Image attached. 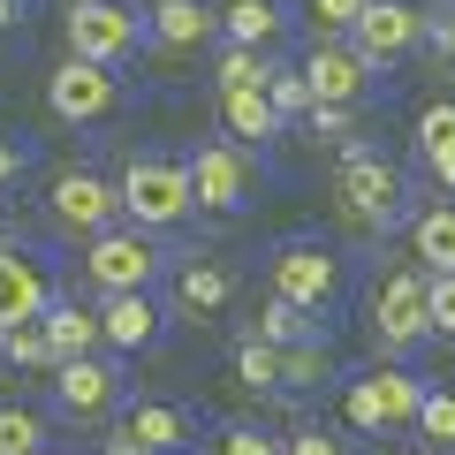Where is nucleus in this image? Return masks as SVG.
<instances>
[{"label": "nucleus", "instance_id": "f257e3e1", "mask_svg": "<svg viewBox=\"0 0 455 455\" xmlns=\"http://www.w3.org/2000/svg\"><path fill=\"white\" fill-rule=\"evenodd\" d=\"M403 167L387 160V152L372 145H341V167H334V212L357 235H387L395 220H403Z\"/></svg>", "mask_w": 455, "mask_h": 455}, {"label": "nucleus", "instance_id": "f03ea898", "mask_svg": "<svg viewBox=\"0 0 455 455\" xmlns=\"http://www.w3.org/2000/svg\"><path fill=\"white\" fill-rule=\"evenodd\" d=\"M433 274H425L418 259L387 266V274L372 281V341L387 349V357H410V349H425L433 341Z\"/></svg>", "mask_w": 455, "mask_h": 455}, {"label": "nucleus", "instance_id": "7ed1b4c3", "mask_svg": "<svg viewBox=\"0 0 455 455\" xmlns=\"http://www.w3.org/2000/svg\"><path fill=\"white\" fill-rule=\"evenodd\" d=\"M122 212L152 235H175L182 220L197 212V190H190V160H160V152H137L122 167Z\"/></svg>", "mask_w": 455, "mask_h": 455}, {"label": "nucleus", "instance_id": "20e7f679", "mask_svg": "<svg viewBox=\"0 0 455 455\" xmlns=\"http://www.w3.org/2000/svg\"><path fill=\"white\" fill-rule=\"evenodd\" d=\"M160 266L167 259H160V243H152V228L122 220V228H107V235L84 243L76 274H84V289H92V296H122V289H152Z\"/></svg>", "mask_w": 455, "mask_h": 455}, {"label": "nucleus", "instance_id": "39448f33", "mask_svg": "<svg viewBox=\"0 0 455 455\" xmlns=\"http://www.w3.org/2000/svg\"><path fill=\"white\" fill-rule=\"evenodd\" d=\"M46 220L61 228L68 243H92V235H107V228L130 220V212H122V182L92 175V167H68V175H53V190H46Z\"/></svg>", "mask_w": 455, "mask_h": 455}, {"label": "nucleus", "instance_id": "423d86ee", "mask_svg": "<svg viewBox=\"0 0 455 455\" xmlns=\"http://www.w3.org/2000/svg\"><path fill=\"white\" fill-rule=\"evenodd\" d=\"M145 38H152V16H137L130 0H68V53H84V61L122 68Z\"/></svg>", "mask_w": 455, "mask_h": 455}, {"label": "nucleus", "instance_id": "0eeeda50", "mask_svg": "<svg viewBox=\"0 0 455 455\" xmlns=\"http://www.w3.org/2000/svg\"><path fill=\"white\" fill-rule=\"evenodd\" d=\"M418 403H425V379L403 364H379V372L349 379V395H341L357 433H403V425H418Z\"/></svg>", "mask_w": 455, "mask_h": 455}, {"label": "nucleus", "instance_id": "6e6552de", "mask_svg": "<svg viewBox=\"0 0 455 455\" xmlns=\"http://www.w3.org/2000/svg\"><path fill=\"white\" fill-rule=\"evenodd\" d=\"M266 281H274V296L319 311V319L341 304V259L326 243H281L274 259H266Z\"/></svg>", "mask_w": 455, "mask_h": 455}, {"label": "nucleus", "instance_id": "1a4fd4ad", "mask_svg": "<svg viewBox=\"0 0 455 455\" xmlns=\"http://www.w3.org/2000/svg\"><path fill=\"white\" fill-rule=\"evenodd\" d=\"M46 107H53V122H107L114 107H122V76H114L107 61H84V53H68L61 68L46 76Z\"/></svg>", "mask_w": 455, "mask_h": 455}, {"label": "nucleus", "instance_id": "9d476101", "mask_svg": "<svg viewBox=\"0 0 455 455\" xmlns=\"http://www.w3.org/2000/svg\"><path fill=\"white\" fill-rule=\"evenodd\" d=\"M304 84H311V107H364V92L379 84V68L364 61L349 38H311Z\"/></svg>", "mask_w": 455, "mask_h": 455}, {"label": "nucleus", "instance_id": "9b49d317", "mask_svg": "<svg viewBox=\"0 0 455 455\" xmlns=\"http://www.w3.org/2000/svg\"><path fill=\"white\" fill-rule=\"evenodd\" d=\"M349 46H357L372 68H395L403 53L425 46V8H418V0H364V16H357V31H349Z\"/></svg>", "mask_w": 455, "mask_h": 455}, {"label": "nucleus", "instance_id": "f8f14e48", "mask_svg": "<svg viewBox=\"0 0 455 455\" xmlns=\"http://www.w3.org/2000/svg\"><path fill=\"white\" fill-rule=\"evenodd\" d=\"M190 190H197V212H243L251 205V145H235V137L197 145L190 152Z\"/></svg>", "mask_w": 455, "mask_h": 455}, {"label": "nucleus", "instance_id": "ddd939ff", "mask_svg": "<svg viewBox=\"0 0 455 455\" xmlns=\"http://www.w3.org/2000/svg\"><path fill=\"white\" fill-rule=\"evenodd\" d=\"M53 403H61L68 425H99L122 410V372L107 357H61L53 364Z\"/></svg>", "mask_w": 455, "mask_h": 455}, {"label": "nucleus", "instance_id": "4468645a", "mask_svg": "<svg viewBox=\"0 0 455 455\" xmlns=\"http://www.w3.org/2000/svg\"><path fill=\"white\" fill-rule=\"evenodd\" d=\"M99 326H107V349H114V357H137V349L160 341L167 311L152 304V289H122V296H99Z\"/></svg>", "mask_w": 455, "mask_h": 455}, {"label": "nucleus", "instance_id": "2eb2a0df", "mask_svg": "<svg viewBox=\"0 0 455 455\" xmlns=\"http://www.w3.org/2000/svg\"><path fill=\"white\" fill-rule=\"evenodd\" d=\"M145 16H152L145 46H160V53H197L205 38H220V8L212 0H152Z\"/></svg>", "mask_w": 455, "mask_h": 455}, {"label": "nucleus", "instance_id": "dca6fc26", "mask_svg": "<svg viewBox=\"0 0 455 455\" xmlns=\"http://www.w3.org/2000/svg\"><path fill=\"white\" fill-rule=\"evenodd\" d=\"M53 304V274L31 259V251H0V326H16V319H38V311Z\"/></svg>", "mask_w": 455, "mask_h": 455}, {"label": "nucleus", "instance_id": "f3484780", "mask_svg": "<svg viewBox=\"0 0 455 455\" xmlns=\"http://www.w3.org/2000/svg\"><path fill=\"white\" fill-rule=\"evenodd\" d=\"M220 122H228V137H235V145H266V137H281V130H289L266 84H243V92H220Z\"/></svg>", "mask_w": 455, "mask_h": 455}, {"label": "nucleus", "instance_id": "a211bd4d", "mask_svg": "<svg viewBox=\"0 0 455 455\" xmlns=\"http://www.w3.org/2000/svg\"><path fill=\"white\" fill-rule=\"evenodd\" d=\"M122 433H130V440H145L152 455H182V448L197 440V418H190L182 403H137L130 418H122Z\"/></svg>", "mask_w": 455, "mask_h": 455}, {"label": "nucleus", "instance_id": "6ab92c4d", "mask_svg": "<svg viewBox=\"0 0 455 455\" xmlns=\"http://www.w3.org/2000/svg\"><path fill=\"white\" fill-rule=\"evenodd\" d=\"M175 304L190 311V319H220V311L235 304V274H228L220 259H190L175 274Z\"/></svg>", "mask_w": 455, "mask_h": 455}, {"label": "nucleus", "instance_id": "aec40b11", "mask_svg": "<svg viewBox=\"0 0 455 455\" xmlns=\"http://www.w3.org/2000/svg\"><path fill=\"white\" fill-rule=\"evenodd\" d=\"M46 334H53V357H99V349H107L99 311L76 304V296H53V304H46Z\"/></svg>", "mask_w": 455, "mask_h": 455}, {"label": "nucleus", "instance_id": "412c9836", "mask_svg": "<svg viewBox=\"0 0 455 455\" xmlns=\"http://www.w3.org/2000/svg\"><path fill=\"white\" fill-rule=\"evenodd\" d=\"M418 160H425V175L455 197V99H433V107L418 114Z\"/></svg>", "mask_w": 455, "mask_h": 455}, {"label": "nucleus", "instance_id": "4be33fe9", "mask_svg": "<svg viewBox=\"0 0 455 455\" xmlns=\"http://www.w3.org/2000/svg\"><path fill=\"white\" fill-rule=\"evenodd\" d=\"M410 259L425 274H455V197H440V205H425L410 220Z\"/></svg>", "mask_w": 455, "mask_h": 455}, {"label": "nucleus", "instance_id": "5701e85b", "mask_svg": "<svg viewBox=\"0 0 455 455\" xmlns=\"http://www.w3.org/2000/svg\"><path fill=\"white\" fill-rule=\"evenodd\" d=\"M281 31H289L281 0H228L220 8V38H235V46H274Z\"/></svg>", "mask_w": 455, "mask_h": 455}, {"label": "nucleus", "instance_id": "b1692460", "mask_svg": "<svg viewBox=\"0 0 455 455\" xmlns=\"http://www.w3.org/2000/svg\"><path fill=\"white\" fill-rule=\"evenodd\" d=\"M326 379H334V349H326L319 334H304V341H289V349H281V387L311 395V387H326Z\"/></svg>", "mask_w": 455, "mask_h": 455}, {"label": "nucleus", "instance_id": "393cba45", "mask_svg": "<svg viewBox=\"0 0 455 455\" xmlns=\"http://www.w3.org/2000/svg\"><path fill=\"white\" fill-rule=\"evenodd\" d=\"M0 364H23V372H38V364H61V357H53V334H46V311H38V319L0 326Z\"/></svg>", "mask_w": 455, "mask_h": 455}, {"label": "nucleus", "instance_id": "a878e982", "mask_svg": "<svg viewBox=\"0 0 455 455\" xmlns=\"http://www.w3.org/2000/svg\"><path fill=\"white\" fill-rule=\"evenodd\" d=\"M304 334H319V311L289 304V296H266V304H259V341L289 349V341H304Z\"/></svg>", "mask_w": 455, "mask_h": 455}, {"label": "nucleus", "instance_id": "bb28decb", "mask_svg": "<svg viewBox=\"0 0 455 455\" xmlns=\"http://www.w3.org/2000/svg\"><path fill=\"white\" fill-rule=\"evenodd\" d=\"M266 76H274V53L266 46H235V38H228L220 61H212V84H220V92H243V84H266Z\"/></svg>", "mask_w": 455, "mask_h": 455}, {"label": "nucleus", "instance_id": "cd10ccee", "mask_svg": "<svg viewBox=\"0 0 455 455\" xmlns=\"http://www.w3.org/2000/svg\"><path fill=\"white\" fill-rule=\"evenodd\" d=\"M46 448V418L23 403H0V455H38Z\"/></svg>", "mask_w": 455, "mask_h": 455}, {"label": "nucleus", "instance_id": "c85d7f7f", "mask_svg": "<svg viewBox=\"0 0 455 455\" xmlns=\"http://www.w3.org/2000/svg\"><path fill=\"white\" fill-rule=\"evenodd\" d=\"M235 379H243L251 395H266V387H281V349H274V341H259V334H251L243 349H235Z\"/></svg>", "mask_w": 455, "mask_h": 455}, {"label": "nucleus", "instance_id": "c756f323", "mask_svg": "<svg viewBox=\"0 0 455 455\" xmlns=\"http://www.w3.org/2000/svg\"><path fill=\"white\" fill-rule=\"evenodd\" d=\"M304 16H311V38H349L364 0H304Z\"/></svg>", "mask_w": 455, "mask_h": 455}, {"label": "nucleus", "instance_id": "7c9ffc66", "mask_svg": "<svg viewBox=\"0 0 455 455\" xmlns=\"http://www.w3.org/2000/svg\"><path fill=\"white\" fill-rule=\"evenodd\" d=\"M418 433L433 440V448H455V395H448V387H425V403H418Z\"/></svg>", "mask_w": 455, "mask_h": 455}, {"label": "nucleus", "instance_id": "2f4dec72", "mask_svg": "<svg viewBox=\"0 0 455 455\" xmlns=\"http://www.w3.org/2000/svg\"><path fill=\"white\" fill-rule=\"evenodd\" d=\"M212 455H281V440L266 425H220L212 433Z\"/></svg>", "mask_w": 455, "mask_h": 455}, {"label": "nucleus", "instance_id": "473e14b6", "mask_svg": "<svg viewBox=\"0 0 455 455\" xmlns=\"http://www.w3.org/2000/svg\"><path fill=\"white\" fill-rule=\"evenodd\" d=\"M266 92H274L281 122H296V114H311V84H304V68H281V61H274V76H266Z\"/></svg>", "mask_w": 455, "mask_h": 455}, {"label": "nucleus", "instance_id": "72a5a7b5", "mask_svg": "<svg viewBox=\"0 0 455 455\" xmlns=\"http://www.w3.org/2000/svg\"><path fill=\"white\" fill-rule=\"evenodd\" d=\"M425 46H433L440 61L455 68V0H440V8H425Z\"/></svg>", "mask_w": 455, "mask_h": 455}, {"label": "nucleus", "instance_id": "f704fd0d", "mask_svg": "<svg viewBox=\"0 0 455 455\" xmlns=\"http://www.w3.org/2000/svg\"><path fill=\"white\" fill-rule=\"evenodd\" d=\"M281 455H349V440H334L326 425H296V433L281 440Z\"/></svg>", "mask_w": 455, "mask_h": 455}, {"label": "nucleus", "instance_id": "c9c22d12", "mask_svg": "<svg viewBox=\"0 0 455 455\" xmlns=\"http://www.w3.org/2000/svg\"><path fill=\"white\" fill-rule=\"evenodd\" d=\"M304 122H311V137H326V145H349V130H357V107H311Z\"/></svg>", "mask_w": 455, "mask_h": 455}, {"label": "nucleus", "instance_id": "e433bc0d", "mask_svg": "<svg viewBox=\"0 0 455 455\" xmlns=\"http://www.w3.org/2000/svg\"><path fill=\"white\" fill-rule=\"evenodd\" d=\"M425 296H433V334L455 341V274H433V289H425Z\"/></svg>", "mask_w": 455, "mask_h": 455}, {"label": "nucleus", "instance_id": "4c0bfd02", "mask_svg": "<svg viewBox=\"0 0 455 455\" xmlns=\"http://www.w3.org/2000/svg\"><path fill=\"white\" fill-rule=\"evenodd\" d=\"M23 167H31V145H23L16 130H0V190H16Z\"/></svg>", "mask_w": 455, "mask_h": 455}, {"label": "nucleus", "instance_id": "58836bf2", "mask_svg": "<svg viewBox=\"0 0 455 455\" xmlns=\"http://www.w3.org/2000/svg\"><path fill=\"white\" fill-rule=\"evenodd\" d=\"M23 16H31V0H0V31H23Z\"/></svg>", "mask_w": 455, "mask_h": 455}, {"label": "nucleus", "instance_id": "ea45409f", "mask_svg": "<svg viewBox=\"0 0 455 455\" xmlns=\"http://www.w3.org/2000/svg\"><path fill=\"white\" fill-rule=\"evenodd\" d=\"M99 455H152V448H145V440H130V433H114V440H107Z\"/></svg>", "mask_w": 455, "mask_h": 455}, {"label": "nucleus", "instance_id": "a19ab883", "mask_svg": "<svg viewBox=\"0 0 455 455\" xmlns=\"http://www.w3.org/2000/svg\"><path fill=\"white\" fill-rule=\"evenodd\" d=\"M38 455H46V448H38Z\"/></svg>", "mask_w": 455, "mask_h": 455}]
</instances>
